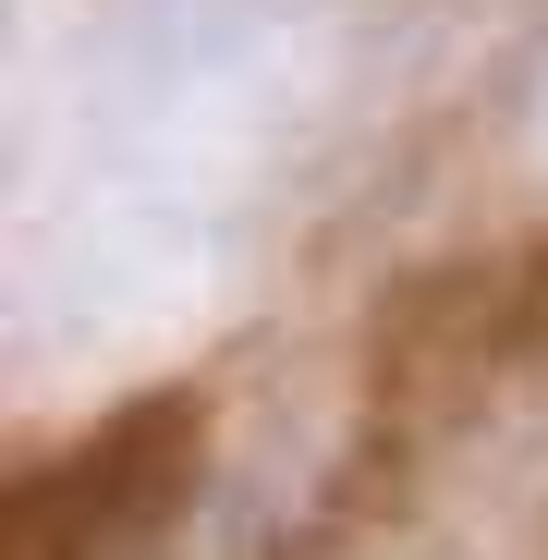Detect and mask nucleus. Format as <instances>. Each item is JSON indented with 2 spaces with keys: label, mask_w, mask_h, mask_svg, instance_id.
Here are the masks:
<instances>
[]
</instances>
